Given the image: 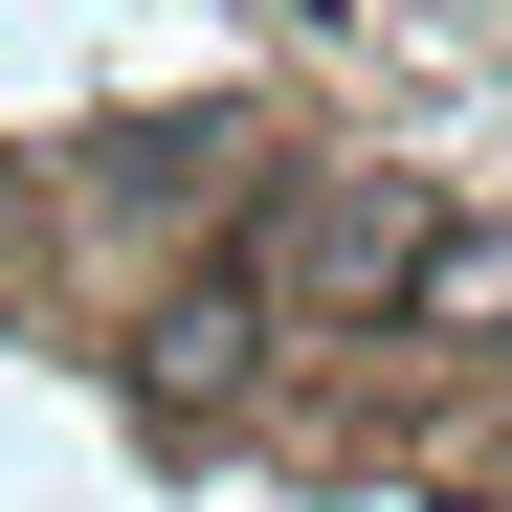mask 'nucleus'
I'll list each match as a JSON object with an SVG mask.
<instances>
[{
	"label": "nucleus",
	"instance_id": "obj_1",
	"mask_svg": "<svg viewBox=\"0 0 512 512\" xmlns=\"http://www.w3.org/2000/svg\"><path fill=\"white\" fill-rule=\"evenodd\" d=\"M401 334H512V223H423V290Z\"/></svg>",
	"mask_w": 512,
	"mask_h": 512
}]
</instances>
